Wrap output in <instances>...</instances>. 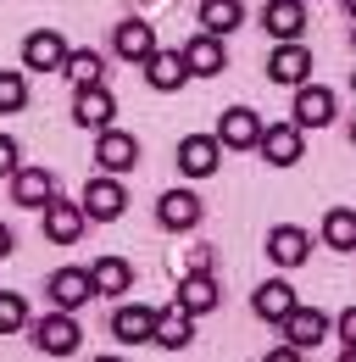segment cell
<instances>
[{"mask_svg": "<svg viewBox=\"0 0 356 362\" xmlns=\"http://www.w3.org/2000/svg\"><path fill=\"white\" fill-rule=\"evenodd\" d=\"M28 334H34V351H40V357H73V351L84 346V329H78V317L61 313V307H56V313H44L40 323L28 329Z\"/></svg>", "mask_w": 356, "mask_h": 362, "instance_id": "obj_1", "label": "cell"}, {"mask_svg": "<svg viewBox=\"0 0 356 362\" xmlns=\"http://www.w3.org/2000/svg\"><path fill=\"white\" fill-rule=\"evenodd\" d=\"M40 212H44V240H50V245H78V240H84V228H89L84 201H61V195H50Z\"/></svg>", "mask_w": 356, "mask_h": 362, "instance_id": "obj_2", "label": "cell"}, {"mask_svg": "<svg viewBox=\"0 0 356 362\" xmlns=\"http://www.w3.org/2000/svg\"><path fill=\"white\" fill-rule=\"evenodd\" d=\"M256 151L267 156V168H295V162H301V151H307V129H301L295 117H290V123H262Z\"/></svg>", "mask_w": 356, "mask_h": 362, "instance_id": "obj_3", "label": "cell"}, {"mask_svg": "<svg viewBox=\"0 0 356 362\" xmlns=\"http://www.w3.org/2000/svg\"><path fill=\"white\" fill-rule=\"evenodd\" d=\"M84 212H89V223H117L123 218V206H129V189H123V179L117 173H100V179H89L84 184Z\"/></svg>", "mask_w": 356, "mask_h": 362, "instance_id": "obj_4", "label": "cell"}, {"mask_svg": "<svg viewBox=\"0 0 356 362\" xmlns=\"http://www.w3.org/2000/svg\"><path fill=\"white\" fill-rule=\"evenodd\" d=\"M218 162H222L218 134H184L178 139V173H184V179H212Z\"/></svg>", "mask_w": 356, "mask_h": 362, "instance_id": "obj_5", "label": "cell"}, {"mask_svg": "<svg viewBox=\"0 0 356 362\" xmlns=\"http://www.w3.org/2000/svg\"><path fill=\"white\" fill-rule=\"evenodd\" d=\"M95 162H100V173H134L139 168V139L123 134V129H100V139H95Z\"/></svg>", "mask_w": 356, "mask_h": 362, "instance_id": "obj_6", "label": "cell"}, {"mask_svg": "<svg viewBox=\"0 0 356 362\" xmlns=\"http://www.w3.org/2000/svg\"><path fill=\"white\" fill-rule=\"evenodd\" d=\"M44 296H50V307H61V313L89 307V301H95L89 268H56V273H50V284H44Z\"/></svg>", "mask_w": 356, "mask_h": 362, "instance_id": "obj_7", "label": "cell"}, {"mask_svg": "<svg viewBox=\"0 0 356 362\" xmlns=\"http://www.w3.org/2000/svg\"><path fill=\"white\" fill-rule=\"evenodd\" d=\"M112 117H117L112 90H106V84H78V95H73V123L100 134V129H112Z\"/></svg>", "mask_w": 356, "mask_h": 362, "instance_id": "obj_8", "label": "cell"}, {"mask_svg": "<svg viewBox=\"0 0 356 362\" xmlns=\"http://www.w3.org/2000/svg\"><path fill=\"white\" fill-rule=\"evenodd\" d=\"M184 67H189V78H218L222 67H228V45H222V34H195L189 45H184Z\"/></svg>", "mask_w": 356, "mask_h": 362, "instance_id": "obj_9", "label": "cell"}, {"mask_svg": "<svg viewBox=\"0 0 356 362\" xmlns=\"http://www.w3.org/2000/svg\"><path fill=\"white\" fill-rule=\"evenodd\" d=\"M201 218H206V206H201V195H189V189H167V195L156 201V223L173 228V234L201 228Z\"/></svg>", "mask_w": 356, "mask_h": 362, "instance_id": "obj_10", "label": "cell"}, {"mask_svg": "<svg viewBox=\"0 0 356 362\" xmlns=\"http://www.w3.org/2000/svg\"><path fill=\"white\" fill-rule=\"evenodd\" d=\"M267 78H273V84H290V90L307 84L312 78V50L301 45V40H284V45L267 56Z\"/></svg>", "mask_w": 356, "mask_h": 362, "instance_id": "obj_11", "label": "cell"}, {"mask_svg": "<svg viewBox=\"0 0 356 362\" xmlns=\"http://www.w3.org/2000/svg\"><path fill=\"white\" fill-rule=\"evenodd\" d=\"M256 139H262V117L251 112V106H228L218 123V145L222 151H256Z\"/></svg>", "mask_w": 356, "mask_h": 362, "instance_id": "obj_12", "label": "cell"}, {"mask_svg": "<svg viewBox=\"0 0 356 362\" xmlns=\"http://www.w3.org/2000/svg\"><path fill=\"white\" fill-rule=\"evenodd\" d=\"M61 62H67V40L56 28H40V34L23 40V67L28 73H61Z\"/></svg>", "mask_w": 356, "mask_h": 362, "instance_id": "obj_13", "label": "cell"}, {"mask_svg": "<svg viewBox=\"0 0 356 362\" xmlns=\"http://www.w3.org/2000/svg\"><path fill=\"white\" fill-rule=\"evenodd\" d=\"M184 78H189V67H184V50H150L145 56V84L156 95H173V90H184Z\"/></svg>", "mask_w": 356, "mask_h": 362, "instance_id": "obj_14", "label": "cell"}, {"mask_svg": "<svg viewBox=\"0 0 356 362\" xmlns=\"http://www.w3.org/2000/svg\"><path fill=\"white\" fill-rule=\"evenodd\" d=\"M262 28L284 45V40H301L307 34V0H267L262 6Z\"/></svg>", "mask_w": 356, "mask_h": 362, "instance_id": "obj_15", "label": "cell"}, {"mask_svg": "<svg viewBox=\"0 0 356 362\" xmlns=\"http://www.w3.org/2000/svg\"><path fill=\"white\" fill-rule=\"evenodd\" d=\"M112 50H117L123 62H134V67H145V56L156 50V28H150L145 17H129V23L112 28Z\"/></svg>", "mask_w": 356, "mask_h": 362, "instance_id": "obj_16", "label": "cell"}, {"mask_svg": "<svg viewBox=\"0 0 356 362\" xmlns=\"http://www.w3.org/2000/svg\"><path fill=\"white\" fill-rule=\"evenodd\" d=\"M295 123L301 129H328L334 123V90H323V84H295Z\"/></svg>", "mask_w": 356, "mask_h": 362, "instance_id": "obj_17", "label": "cell"}, {"mask_svg": "<svg viewBox=\"0 0 356 362\" xmlns=\"http://www.w3.org/2000/svg\"><path fill=\"white\" fill-rule=\"evenodd\" d=\"M150 334H156V307L123 301V307L112 313V340H123V346H145Z\"/></svg>", "mask_w": 356, "mask_h": 362, "instance_id": "obj_18", "label": "cell"}, {"mask_svg": "<svg viewBox=\"0 0 356 362\" xmlns=\"http://www.w3.org/2000/svg\"><path fill=\"white\" fill-rule=\"evenodd\" d=\"M267 257L278 262V268H301L312 257V240H307V228H295V223H278V228H267Z\"/></svg>", "mask_w": 356, "mask_h": 362, "instance_id": "obj_19", "label": "cell"}, {"mask_svg": "<svg viewBox=\"0 0 356 362\" xmlns=\"http://www.w3.org/2000/svg\"><path fill=\"white\" fill-rule=\"evenodd\" d=\"M50 195H56V173H50V168H17V173H11V201H17V206L40 212Z\"/></svg>", "mask_w": 356, "mask_h": 362, "instance_id": "obj_20", "label": "cell"}, {"mask_svg": "<svg viewBox=\"0 0 356 362\" xmlns=\"http://www.w3.org/2000/svg\"><path fill=\"white\" fill-rule=\"evenodd\" d=\"M222 301V290H218V279H212V268H201V273H184V279H178V307H184V313H212V307H218Z\"/></svg>", "mask_w": 356, "mask_h": 362, "instance_id": "obj_21", "label": "cell"}, {"mask_svg": "<svg viewBox=\"0 0 356 362\" xmlns=\"http://www.w3.org/2000/svg\"><path fill=\"white\" fill-rule=\"evenodd\" d=\"M278 329H284V340H290V346L312 351V346H317V340L328 334V317L317 313V307H301V301H295V307H290V317H284Z\"/></svg>", "mask_w": 356, "mask_h": 362, "instance_id": "obj_22", "label": "cell"}, {"mask_svg": "<svg viewBox=\"0 0 356 362\" xmlns=\"http://www.w3.org/2000/svg\"><path fill=\"white\" fill-rule=\"evenodd\" d=\"M150 340H156V346H162V351H184V346H189V340H195V313H184V307H162V313H156V334H150Z\"/></svg>", "mask_w": 356, "mask_h": 362, "instance_id": "obj_23", "label": "cell"}, {"mask_svg": "<svg viewBox=\"0 0 356 362\" xmlns=\"http://www.w3.org/2000/svg\"><path fill=\"white\" fill-rule=\"evenodd\" d=\"M89 284H95V296H129L134 290V262L129 257H100V262L89 268Z\"/></svg>", "mask_w": 356, "mask_h": 362, "instance_id": "obj_24", "label": "cell"}, {"mask_svg": "<svg viewBox=\"0 0 356 362\" xmlns=\"http://www.w3.org/2000/svg\"><path fill=\"white\" fill-rule=\"evenodd\" d=\"M251 307H256V317H262V323H284V317H290V307H295V290H290L284 279H267V284H256Z\"/></svg>", "mask_w": 356, "mask_h": 362, "instance_id": "obj_25", "label": "cell"}, {"mask_svg": "<svg viewBox=\"0 0 356 362\" xmlns=\"http://www.w3.org/2000/svg\"><path fill=\"white\" fill-rule=\"evenodd\" d=\"M239 23H245V6H239V0H201V28H206V34H222V40H228Z\"/></svg>", "mask_w": 356, "mask_h": 362, "instance_id": "obj_26", "label": "cell"}, {"mask_svg": "<svg viewBox=\"0 0 356 362\" xmlns=\"http://www.w3.org/2000/svg\"><path fill=\"white\" fill-rule=\"evenodd\" d=\"M323 240L328 251H356V206H334L323 218Z\"/></svg>", "mask_w": 356, "mask_h": 362, "instance_id": "obj_27", "label": "cell"}, {"mask_svg": "<svg viewBox=\"0 0 356 362\" xmlns=\"http://www.w3.org/2000/svg\"><path fill=\"white\" fill-rule=\"evenodd\" d=\"M61 73L73 78V90H78V84H100V78H106V56H100V50H67Z\"/></svg>", "mask_w": 356, "mask_h": 362, "instance_id": "obj_28", "label": "cell"}, {"mask_svg": "<svg viewBox=\"0 0 356 362\" xmlns=\"http://www.w3.org/2000/svg\"><path fill=\"white\" fill-rule=\"evenodd\" d=\"M17 329H28V301L17 290H0V334H17Z\"/></svg>", "mask_w": 356, "mask_h": 362, "instance_id": "obj_29", "label": "cell"}, {"mask_svg": "<svg viewBox=\"0 0 356 362\" xmlns=\"http://www.w3.org/2000/svg\"><path fill=\"white\" fill-rule=\"evenodd\" d=\"M23 106H28L23 73H6V67H0V112H23Z\"/></svg>", "mask_w": 356, "mask_h": 362, "instance_id": "obj_30", "label": "cell"}, {"mask_svg": "<svg viewBox=\"0 0 356 362\" xmlns=\"http://www.w3.org/2000/svg\"><path fill=\"white\" fill-rule=\"evenodd\" d=\"M17 156H23V151H17V139H11V134H0V179H11V173L23 168Z\"/></svg>", "mask_w": 356, "mask_h": 362, "instance_id": "obj_31", "label": "cell"}, {"mask_svg": "<svg viewBox=\"0 0 356 362\" xmlns=\"http://www.w3.org/2000/svg\"><path fill=\"white\" fill-rule=\"evenodd\" d=\"M334 329H340V340H345V346H356V307H345V313H340V323H334Z\"/></svg>", "mask_w": 356, "mask_h": 362, "instance_id": "obj_32", "label": "cell"}, {"mask_svg": "<svg viewBox=\"0 0 356 362\" xmlns=\"http://www.w3.org/2000/svg\"><path fill=\"white\" fill-rule=\"evenodd\" d=\"M11 245H17V240H11V228L0 223V262H6V257H11Z\"/></svg>", "mask_w": 356, "mask_h": 362, "instance_id": "obj_33", "label": "cell"}, {"mask_svg": "<svg viewBox=\"0 0 356 362\" xmlns=\"http://www.w3.org/2000/svg\"><path fill=\"white\" fill-rule=\"evenodd\" d=\"M345 11H351V17H356V0H345Z\"/></svg>", "mask_w": 356, "mask_h": 362, "instance_id": "obj_34", "label": "cell"}, {"mask_svg": "<svg viewBox=\"0 0 356 362\" xmlns=\"http://www.w3.org/2000/svg\"><path fill=\"white\" fill-rule=\"evenodd\" d=\"M351 145H356V123H351Z\"/></svg>", "mask_w": 356, "mask_h": 362, "instance_id": "obj_35", "label": "cell"}, {"mask_svg": "<svg viewBox=\"0 0 356 362\" xmlns=\"http://www.w3.org/2000/svg\"><path fill=\"white\" fill-rule=\"evenodd\" d=\"M351 84H356V73H351Z\"/></svg>", "mask_w": 356, "mask_h": 362, "instance_id": "obj_36", "label": "cell"}]
</instances>
